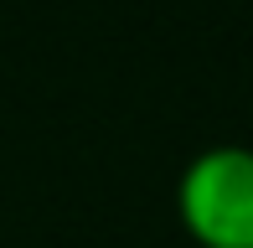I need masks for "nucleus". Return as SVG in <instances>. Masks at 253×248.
Wrapping results in <instances>:
<instances>
[{"mask_svg":"<svg viewBox=\"0 0 253 248\" xmlns=\"http://www.w3.org/2000/svg\"><path fill=\"white\" fill-rule=\"evenodd\" d=\"M176 217L197 248H253V145H207L181 165Z\"/></svg>","mask_w":253,"mask_h":248,"instance_id":"f257e3e1","label":"nucleus"}]
</instances>
